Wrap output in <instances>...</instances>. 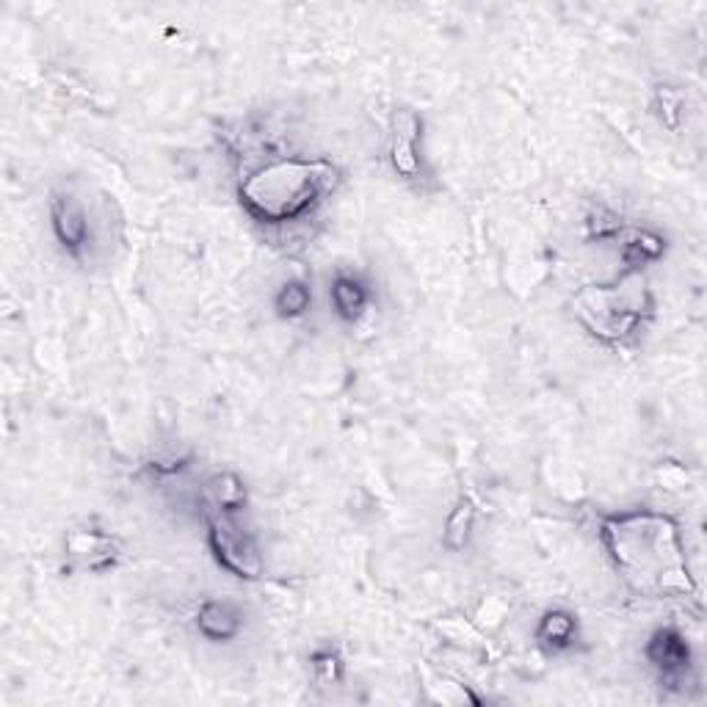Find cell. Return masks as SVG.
Wrapping results in <instances>:
<instances>
[{
	"label": "cell",
	"mask_w": 707,
	"mask_h": 707,
	"mask_svg": "<svg viewBox=\"0 0 707 707\" xmlns=\"http://www.w3.org/2000/svg\"><path fill=\"white\" fill-rule=\"evenodd\" d=\"M653 108L666 127H677V122H680V108H683L680 92H675V89L669 86H661L658 92H655Z\"/></svg>",
	"instance_id": "d6986e66"
},
{
	"label": "cell",
	"mask_w": 707,
	"mask_h": 707,
	"mask_svg": "<svg viewBox=\"0 0 707 707\" xmlns=\"http://www.w3.org/2000/svg\"><path fill=\"white\" fill-rule=\"evenodd\" d=\"M64 550L81 570L89 572H108L119 561V544L100 528H72L66 533Z\"/></svg>",
	"instance_id": "52a82bcc"
},
{
	"label": "cell",
	"mask_w": 707,
	"mask_h": 707,
	"mask_svg": "<svg viewBox=\"0 0 707 707\" xmlns=\"http://www.w3.org/2000/svg\"><path fill=\"white\" fill-rule=\"evenodd\" d=\"M622 230H625V225H622L620 216L614 214V210L609 208H594L592 214L586 216V238L589 241H616V238L622 236Z\"/></svg>",
	"instance_id": "2e32d148"
},
{
	"label": "cell",
	"mask_w": 707,
	"mask_h": 707,
	"mask_svg": "<svg viewBox=\"0 0 707 707\" xmlns=\"http://www.w3.org/2000/svg\"><path fill=\"white\" fill-rule=\"evenodd\" d=\"M647 658L649 664L658 669L661 680H664L666 686L683 683L688 669H692V649H688L686 638L677 631H672V627H664V631H658L649 638Z\"/></svg>",
	"instance_id": "ba28073f"
},
{
	"label": "cell",
	"mask_w": 707,
	"mask_h": 707,
	"mask_svg": "<svg viewBox=\"0 0 707 707\" xmlns=\"http://www.w3.org/2000/svg\"><path fill=\"white\" fill-rule=\"evenodd\" d=\"M426 692L432 694L434 703L443 705H478L481 699L470 692L467 686H459L454 680H434L432 686H426Z\"/></svg>",
	"instance_id": "ac0fdd59"
},
{
	"label": "cell",
	"mask_w": 707,
	"mask_h": 707,
	"mask_svg": "<svg viewBox=\"0 0 707 707\" xmlns=\"http://www.w3.org/2000/svg\"><path fill=\"white\" fill-rule=\"evenodd\" d=\"M658 478H661V484H664L666 489H680V487H686V484H688L686 470H683V467H677V465H664V467H661Z\"/></svg>",
	"instance_id": "ffe728a7"
},
{
	"label": "cell",
	"mask_w": 707,
	"mask_h": 707,
	"mask_svg": "<svg viewBox=\"0 0 707 707\" xmlns=\"http://www.w3.org/2000/svg\"><path fill=\"white\" fill-rule=\"evenodd\" d=\"M202 509L219 514H241L247 509V484L236 472H216L202 487Z\"/></svg>",
	"instance_id": "30bf717a"
},
{
	"label": "cell",
	"mask_w": 707,
	"mask_h": 707,
	"mask_svg": "<svg viewBox=\"0 0 707 707\" xmlns=\"http://www.w3.org/2000/svg\"><path fill=\"white\" fill-rule=\"evenodd\" d=\"M616 572L644 597H692L697 592L680 528L655 511H622L600 528Z\"/></svg>",
	"instance_id": "6da1fadb"
},
{
	"label": "cell",
	"mask_w": 707,
	"mask_h": 707,
	"mask_svg": "<svg viewBox=\"0 0 707 707\" xmlns=\"http://www.w3.org/2000/svg\"><path fill=\"white\" fill-rule=\"evenodd\" d=\"M310 666H313V675L321 686H337L343 680V658L335 649H319V653H313Z\"/></svg>",
	"instance_id": "e0dca14e"
},
{
	"label": "cell",
	"mask_w": 707,
	"mask_h": 707,
	"mask_svg": "<svg viewBox=\"0 0 707 707\" xmlns=\"http://www.w3.org/2000/svg\"><path fill=\"white\" fill-rule=\"evenodd\" d=\"M332 308L341 315L343 321H360L365 315L367 304H371V293H367L365 282L360 277L352 274H337L335 282H332Z\"/></svg>",
	"instance_id": "7c38bea8"
},
{
	"label": "cell",
	"mask_w": 707,
	"mask_h": 707,
	"mask_svg": "<svg viewBox=\"0 0 707 707\" xmlns=\"http://www.w3.org/2000/svg\"><path fill=\"white\" fill-rule=\"evenodd\" d=\"M50 227H53L55 241L72 258H81L83 252H89V247L94 241L92 219H89L86 205L72 191L50 194Z\"/></svg>",
	"instance_id": "5b68a950"
},
{
	"label": "cell",
	"mask_w": 707,
	"mask_h": 707,
	"mask_svg": "<svg viewBox=\"0 0 707 707\" xmlns=\"http://www.w3.org/2000/svg\"><path fill=\"white\" fill-rule=\"evenodd\" d=\"M205 526H208V548L219 566H225L230 575L241 578V581L263 578V555H260L258 542L236 520V514L205 511Z\"/></svg>",
	"instance_id": "277c9868"
},
{
	"label": "cell",
	"mask_w": 707,
	"mask_h": 707,
	"mask_svg": "<svg viewBox=\"0 0 707 707\" xmlns=\"http://www.w3.org/2000/svg\"><path fill=\"white\" fill-rule=\"evenodd\" d=\"M194 625L208 642H232L241 636L243 616L241 609L230 600H205L194 614Z\"/></svg>",
	"instance_id": "9c48e42d"
},
{
	"label": "cell",
	"mask_w": 707,
	"mask_h": 707,
	"mask_svg": "<svg viewBox=\"0 0 707 707\" xmlns=\"http://www.w3.org/2000/svg\"><path fill=\"white\" fill-rule=\"evenodd\" d=\"M655 299L642 271H625L611 285H589L575 297V319L609 346L633 341L653 319Z\"/></svg>",
	"instance_id": "3957f363"
},
{
	"label": "cell",
	"mask_w": 707,
	"mask_h": 707,
	"mask_svg": "<svg viewBox=\"0 0 707 707\" xmlns=\"http://www.w3.org/2000/svg\"><path fill=\"white\" fill-rule=\"evenodd\" d=\"M575 636H578V622L575 616L566 614V611H548V614L539 620L537 638L544 644V647L553 649V653H559V649H570L572 644H575Z\"/></svg>",
	"instance_id": "4fadbf2b"
},
{
	"label": "cell",
	"mask_w": 707,
	"mask_h": 707,
	"mask_svg": "<svg viewBox=\"0 0 707 707\" xmlns=\"http://www.w3.org/2000/svg\"><path fill=\"white\" fill-rule=\"evenodd\" d=\"M274 308L280 313V319H302L313 308V293H310V288L302 280H291L277 291Z\"/></svg>",
	"instance_id": "9a60e30c"
},
{
	"label": "cell",
	"mask_w": 707,
	"mask_h": 707,
	"mask_svg": "<svg viewBox=\"0 0 707 707\" xmlns=\"http://www.w3.org/2000/svg\"><path fill=\"white\" fill-rule=\"evenodd\" d=\"M423 119L415 111H398L389 127V166L401 180H426V166L420 155Z\"/></svg>",
	"instance_id": "8992f818"
},
{
	"label": "cell",
	"mask_w": 707,
	"mask_h": 707,
	"mask_svg": "<svg viewBox=\"0 0 707 707\" xmlns=\"http://www.w3.org/2000/svg\"><path fill=\"white\" fill-rule=\"evenodd\" d=\"M472 526H476V506L472 500L461 498L459 503L454 506V511L448 514L443 528V544L450 550V553H461L467 548L472 537Z\"/></svg>",
	"instance_id": "5bb4252c"
},
{
	"label": "cell",
	"mask_w": 707,
	"mask_h": 707,
	"mask_svg": "<svg viewBox=\"0 0 707 707\" xmlns=\"http://www.w3.org/2000/svg\"><path fill=\"white\" fill-rule=\"evenodd\" d=\"M616 241L622 243V260H625L627 271H642V266L655 263L666 252L664 238L653 230H642V227L622 230Z\"/></svg>",
	"instance_id": "8fae6325"
},
{
	"label": "cell",
	"mask_w": 707,
	"mask_h": 707,
	"mask_svg": "<svg viewBox=\"0 0 707 707\" xmlns=\"http://www.w3.org/2000/svg\"><path fill=\"white\" fill-rule=\"evenodd\" d=\"M337 183L341 171L324 158H274L243 171L238 199L258 225L285 227L313 216Z\"/></svg>",
	"instance_id": "7a4b0ae2"
}]
</instances>
